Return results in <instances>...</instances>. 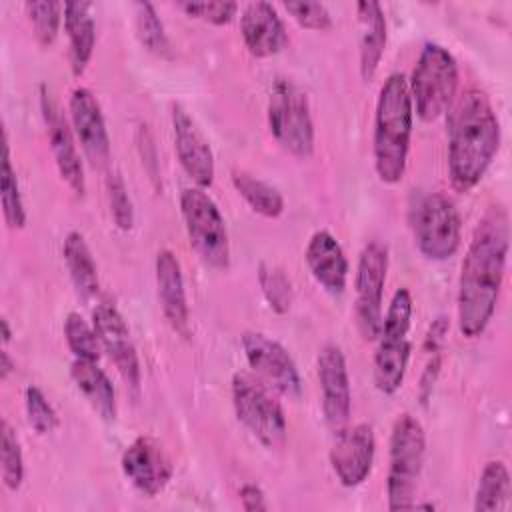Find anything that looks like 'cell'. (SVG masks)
Here are the masks:
<instances>
[{
    "label": "cell",
    "mask_w": 512,
    "mask_h": 512,
    "mask_svg": "<svg viewBox=\"0 0 512 512\" xmlns=\"http://www.w3.org/2000/svg\"><path fill=\"white\" fill-rule=\"evenodd\" d=\"M508 260V216L492 206L474 228L458 278V330L478 338L490 324L500 298Z\"/></svg>",
    "instance_id": "1"
},
{
    "label": "cell",
    "mask_w": 512,
    "mask_h": 512,
    "mask_svg": "<svg viewBox=\"0 0 512 512\" xmlns=\"http://www.w3.org/2000/svg\"><path fill=\"white\" fill-rule=\"evenodd\" d=\"M500 148V120L490 98L476 88L448 108V176L458 192L472 190Z\"/></svg>",
    "instance_id": "2"
},
{
    "label": "cell",
    "mask_w": 512,
    "mask_h": 512,
    "mask_svg": "<svg viewBox=\"0 0 512 512\" xmlns=\"http://www.w3.org/2000/svg\"><path fill=\"white\" fill-rule=\"evenodd\" d=\"M412 126L414 108L408 82L404 74L394 72L380 86L374 110L372 154L380 182L398 184L404 178Z\"/></svg>",
    "instance_id": "3"
},
{
    "label": "cell",
    "mask_w": 512,
    "mask_h": 512,
    "mask_svg": "<svg viewBox=\"0 0 512 512\" xmlns=\"http://www.w3.org/2000/svg\"><path fill=\"white\" fill-rule=\"evenodd\" d=\"M426 456V432L416 416L402 412L390 432L386 496L388 510H412Z\"/></svg>",
    "instance_id": "4"
},
{
    "label": "cell",
    "mask_w": 512,
    "mask_h": 512,
    "mask_svg": "<svg viewBox=\"0 0 512 512\" xmlns=\"http://www.w3.org/2000/svg\"><path fill=\"white\" fill-rule=\"evenodd\" d=\"M458 64L448 48L426 42L418 54L408 82L412 108L418 118L432 122L452 106L458 92Z\"/></svg>",
    "instance_id": "5"
},
{
    "label": "cell",
    "mask_w": 512,
    "mask_h": 512,
    "mask_svg": "<svg viewBox=\"0 0 512 512\" xmlns=\"http://www.w3.org/2000/svg\"><path fill=\"white\" fill-rule=\"evenodd\" d=\"M412 294L408 288H398L382 316V328L376 338L374 352V384L382 394H394L406 376L410 360V324H412Z\"/></svg>",
    "instance_id": "6"
},
{
    "label": "cell",
    "mask_w": 512,
    "mask_h": 512,
    "mask_svg": "<svg viewBox=\"0 0 512 512\" xmlns=\"http://www.w3.org/2000/svg\"><path fill=\"white\" fill-rule=\"evenodd\" d=\"M268 128L290 154L308 158L314 150V122L306 92L288 78H276L268 94Z\"/></svg>",
    "instance_id": "7"
},
{
    "label": "cell",
    "mask_w": 512,
    "mask_h": 512,
    "mask_svg": "<svg viewBox=\"0 0 512 512\" xmlns=\"http://www.w3.org/2000/svg\"><path fill=\"white\" fill-rule=\"evenodd\" d=\"M180 212L190 246L212 268L226 270L230 242L224 216L204 188L190 186L180 192Z\"/></svg>",
    "instance_id": "8"
},
{
    "label": "cell",
    "mask_w": 512,
    "mask_h": 512,
    "mask_svg": "<svg viewBox=\"0 0 512 512\" xmlns=\"http://www.w3.org/2000/svg\"><path fill=\"white\" fill-rule=\"evenodd\" d=\"M232 406L236 418L250 434L270 450L282 448L286 442V416L280 402L266 390L264 384L248 374L232 376Z\"/></svg>",
    "instance_id": "9"
},
{
    "label": "cell",
    "mask_w": 512,
    "mask_h": 512,
    "mask_svg": "<svg viewBox=\"0 0 512 512\" xmlns=\"http://www.w3.org/2000/svg\"><path fill=\"white\" fill-rule=\"evenodd\" d=\"M414 238L420 254L442 262L452 258L462 240V220L454 200L444 192L426 194L416 210Z\"/></svg>",
    "instance_id": "10"
},
{
    "label": "cell",
    "mask_w": 512,
    "mask_h": 512,
    "mask_svg": "<svg viewBox=\"0 0 512 512\" xmlns=\"http://www.w3.org/2000/svg\"><path fill=\"white\" fill-rule=\"evenodd\" d=\"M388 272V248L370 240L364 244L358 256L356 266V302H354V320L360 336L366 342H374L382 328V294Z\"/></svg>",
    "instance_id": "11"
},
{
    "label": "cell",
    "mask_w": 512,
    "mask_h": 512,
    "mask_svg": "<svg viewBox=\"0 0 512 512\" xmlns=\"http://www.w3.org/2000/svg\"><path fill=\"white\" fill-rule=\"evenodd\" d=\"M242 350L248 366L282 396L298 400L302 396V380L288 350L274 338L248 330L242 334Z\"/></svg>",
    "instance_id": "12"
},
{
    "label": "cell",
    "mask_w": 512,
    "mask_h": 512,
    "mask_svg": "<svg viewBox=\"0 0 512 512\" xmlns=\"http://www.w3.org/2000/svg\"><path fill=\"white\" fill-rule=\"evenodd\" d=\"M92 326L98 334L102 350L108 352L122 382L136 398L140 392V360L126 320L116 306L100 302L92 310Z\"/></svg>",
    "instance_id": "13"
},
{
    "label": "cell",
    "mask_w": 512,
    "mask_h": 512,
    "mask_svg": "<svg viewBox=\"0 0 512 512\" xmlns=\"http://www.w3.org/2000/svg\"><path fill=\"white\" fill-rule=\"evenodd\" d=\"M40 112H42V120L46 126V134H48V142L52 148L58 174L76 196H82L86 188V180H84V166L80 160V152L76 146V136L46 84L40 86Z\"/></svg>",
    "instance_id": "14"
},
{
    "label": "cell",
    "mask_w": 512,
    "mask_h": 512,
    "mask_svg": "<svg viewBox=\"0 0 512 512\" xmlns=\"http://www.w3.org/2000/svg\"><path fill=\"white\" fill-rule=\"evenodd\" d=\"M316 374L322 390V414L326 424L340 432L348 426L352 390L344 352L336 344H324L316 358Z\"/></svg>",
    "instance_id": "15"
},
{
    "label": "cell",
    "mask_w": 512,
    "mask_h": 512,
    "mask_svg": "<svg viewBox=\"0 0 512 512\" xmlns=\"http://www.w3.org/2000/svg\"><path fill=\"white\" fill-rule=\"evenodd\" d=\"M120 466L128 482L148 498L160 494L174 474L168 452L152 436L134 438L122 452Z\"/></svg>",
    "instance_id": "16"
},
{
    "label": "cell",
    "mask_w": 512,
    "mask_h": 512,
    "mask_svg": "<svg viewBox=\"0 0 512 512\" xmlns=\"http://www.w3.org/2000/svg\"><path fill=\"white\" fill-rule=\"evenodd\" d=\"M172 134H174V150L182 170L198 188H210L214 182V154L208 138L196 124V120L188 114V110L180 104H172Z\"/></svg>",
    "instance_id": "17"
},
{
    "label": "cell",
    "mask_w": 512,
    "mask_h": 512,
    "mask_svg": "<svg viewBox=\"0 0 512 512\" xmlns=\"http://www.w3.org/2000/svg\"><path fill=\"white\" fill-rule=\"evenodd\" d=\"M330 448V466L344 488L360 486L372 472L376 438L370 424L360 422L336 432Z\"/></svg>",
    "instance_id": "18"
},
{
    "label": "cell",
    "mask_w": 512,
    "mask_h": 512,
    "mask_svg": "<svg viewBox=\"0 0 512 512\" xmlns=\"http://www.w3.org/2000/svg\"><path fill=\"white\" fill-rule=\"evenodd\" d=\"M68 112L72 132L90 164L94 168H106L110 164V136L96 96L84 86L74 88L68 100Z\"/></svg>",
    "instance_id": "19"
},
{
    "label": "cell",
    "mask_w": 512,
    "mask_h": 512,
    "mask_svg": "<svg viewBox=\"0 0 512 512\" xmlns=\"http://www.w3.org/2000/svg\"><path fill=\"white\" fill-rule=\"evenodd\" d=\"M240 34L248 52L256 58H270L288 44V32L278 10L262 0L242 8Z\"/></svg>",
    "instance_id": "20"
},
{
    "label": "cell",
    "mask_w": 512,
    "mask_h": 512,
    "mask_svg": "<svg viewBox=\"0 0 512 512\" xmlns=\"http://www.w3.org/2000/svg\"><path fill=\"white\" fill-rule=\"evenodd\" d=\"M154 274H156L160 308H162L166 322L180 336H184V338L190 336V310H188L182 266L172 250L164 248L156 254Z\"/></svg>",
    "instance_id": "21"
},
{
    "label": "cell",
    "mask_w": 512,
    "mask_h": 512,
    "mask_svg": "<svg viewBox=\"0 0 512 512\" xmlns=\"http://www.w3.org/2000/svg\"><path fill=\"white\" fill-rule=\"evenodd\" d=\"M312 278L330 294H342L348 282V258L340 242L328 230H316L304 250Z\"/></svg>",
    "instance_id": "22"
},
{
    "label": "cell",
    "mask_w": 512,
    "mask_h": 512,
    "mask_svg": "<svg viewBox=\"0 0 512 512\" xmlns=\"http://www.w3.org/2000/svg\"><path fill=\"white\" fill-rule=\"evenodd\" d=\"M92 2L64 4V30L68 36V56L74 76H82L96 44V20Z\"/></svg>",
    "instance_id": "23"
},
{
    "label": "cell",
    "mask_w": 512,
    "mask_h": 512,
    "mask_svg": "<svg viewBox=\"0 0 512 512\" xmlns=\"http://www.w3.org/2000/svg\"><path fill=\"white\" fill-rule=\"evenodd\" d=\"M356 14L360 24V76L364 82H370L386 50V14L374 0L358 2Z\"/></svg>",
    "instance_id": "24"
},
{
    "label": "cell",
    "mask_w": 512,
    "mask_h": 512,
    "mask_svg": "<svg viewBox=\"0 0 512 512\" xmlns=\"http://www.w3.org/2000/svg\"><path fill=\"white\" fill-rule=\"evenodd\" d=\"M70 376L92 410L102 420L112 422L116 418V392L108 374L98 366V362L74 358Z\"/></svg>",
    "instance_id": "25"
},
{
    "label": "cell",
    "mask_w": 512,
    "mask_h": 512,
    "mask_svg": "<svg viewBox=\"0 0 512 512\" xmlns=\"http://www.w3.org/2000/svg\"><path fill=\"white\" fill-rule=\"evenodd\" d=\"M62 256L70 274V280L84 300L96 296L98 292V268L94 262V256L90 252V246L86 244L84 236L76 230L68 232L62 244Z\"/></svg>",
    "instance_id": "26"
},
{
    "label": "cell",
    "mask_w": 512,
    "mask_h": 512,
    "mask_svg": "<svg viewBox=\"0 0 512 512\" xmlns=\"http://www.w3.org/2000/svg\"><path fill=\"white\" fill-rule=\"evenodd\" d=\"M232 186L246 204L264 218H278L284 212V196L280 190L244 170H232Z\"/></svg>",
    "instance_id": "27"
},
{
    "label": "cell",
    "mask_w": 512,
    "mask_h": 512,
    "mask_svg": "<svg viewBox=\"0 0 512 512\" xmlns=\"http://www.w3.org/2000/svg\"><path fill=\"white\" fill-rule=\"evenodd\" d=\"M510 472L502 460H490L482 468L474 494V510H504L510 502Z\"/></svg>",
    "instance_id": "28"
},
{
    "label": "cell",
    "mask_w": 512,
    "mask_h": 512,
    "mask_svg": "<svg viewBox=\"0 0 512 512\" xmlns=\"http://www.w3.org/2000/svg\"><path fill=\"white\" fill-rule=\"evenodd\" d=\"M0 202H2V214H4L6 226L12 230L24 228L26 210H24L16 170L10 160V144H8L6 132L2 142V164H0Z\"/></svg>",
    "instance_id": "29"
},
{
    "label": "cell",
    "mask_w": 512,
    "mask_h": 512,
    "mask_svg": "<svg viewBox=\"0 0 512 512\" xmlns=\"http://www.w3.org/2000/svg\"><path fill=\"white\" fill-rule=\"evenodd\" d=\"M134 10V28H136V36L140 40V44L160 56V58H170L172 56V46L166 34V28L154 8L152 2H134L132 4Z\"/></svg>",
    "instance_id": "30"
},
{
    "label": "cell",
    "mask_w": 512,
    "mask_h": 512,
    "mask_svg": "<svg viewBox=\"0 0 512 512\" xmlns=\"http://www.w3.org/2000/svg\"><path fill=\"white\" fill-rule=\"evenodd\" d=\"M64 338L66 344L70 348V352L74 354V358H82V360H96L102 354V344L98 340V334L94 330L92 324H88L84 320L82 314L78 312H70L64 320Z\"/></svg>",
    "instance_id": "31"
},
{
    "label": "cell",
    "mask_w": 512,
    "mask_h": 512,
    "mask_svg": "<svg viewBox=\"0 0 512 512\" xmlns=\"http://www.w3.org/2000/svg\"><path fill=\"white\" fill-rule=\"evenodd\" d=\"M0 468H2V482L8 490H18L24 480V456L20 440L14 428L2 420L0 428Z\"/></svg>",
    "instance_id": "32"
},
{
    "label": "cell",
    "mask_w": 512,
    "mask_h": 512,
    "mask_svg": "<svg viewBox=\"0 0 512 512\" xmlns=\"http://www.w3.org/2000/svg\"><path fill=\"white\" fill-rule=\"evenodd\" d=\"M258 282H260V288H262V294H264L268 306L276 314H286L292 306L294 292H292L290 278L284 274V270L274 264L260 262Z\"/></svg>",
    "instance_id": "33"
},
{
    "label": "cell",
    "mask_w": 512,
    "mask_h": 512,
    "mask_svg": "<svg viewBox=\"0 0 512 512\" xmlns=\"http://www.w3.org/2000/svg\"><path fill=\"white\" fill-rule=\"evenodd\" d=\"M24 10L32 24L38 44L50 46L58 36L64 6L54 0H32V2L24 4Z\"/></svg>",
    "instance_id": "34"
},
{
    "label": "cell",
    "mask_w": 512,
    "mask_h": 512,
    "mask_svg": "<svg viewBox=\"0 0 512 512\" xmlns=\"http://www.w3.org/2000/svg\"><path fill=\"white\" fill-rule=\"evenodd\" d=\"M106 194L110 204V214L114 224L128 232L134 226V204L128 194V186L118 170H108L106 174Z\"/></svg>",
    "instance_id": "35"
},
{
    "label": "cell",
    "mask_w": 512,
    "mask_h": 512,
    "mask_svg": "<svg viewBox=\"0 0 512 512\" xmlns=\"http://www.w3.org/2000/svg\"><path fill=\"white\" fill-rule=\"evenodd\" d=\"M24 406H26V418L28 424L36 434H48L54 428H58L60 418L50 400L44 396V392L38 386H28L24 392Z\"/></svg>",
    "instance_id": "36"
},
{
    "label": "cell",
    "mask_w": 512,
    "mask_h": 512,
    "mask_svg": "<svg viewBox=\"0 0 512 512\" xmlns=\"http://www.w3.org/2000/svg\"><path fill=\"white\" fill-rule=\"evenodd\" d=\"M178 8L184 10L188 16L222 26L232 22V18L238 12L236 2L228 0H214V2H178Z\"/></svg>",
    "instance_id": "37"
},
{
    "label": "cell",
    "mask_w": 512,
    "mask_h": 512,
    "mask_svg": "<svg viewBox=\"0 0 512 512\" xmlns=\"http://www.w3.org/2000/svg\"><path fill=\"white\" fill-rule=\"evenodd\" d=\"M284 10L308 30H328L332 28V16L322 2H284Z\"/></svg>",
    "instance_id": "38"
},
{
    "label": "cell",
    "mask_w": 512,
    "mask_h": 512,
    "mask_svg": "<svg viewBox=\"0 0 512 512\" xmlns=\"http://www.w3.org/2000/svg\"><path fill=\"white\" fill-rule=\"evenodd\" d=\"M440 366H442V354L440 352H434L430 354V360L420 376V386H418V396H420V402L426 404L430 394H432V388H434V382L440 374Z\"/></svg>",
    "instance_id": "39"
},
{
    "label": "cell",
    "mask_w": 512,
    "mask_h": 512,
    "mask_svg": "<svg viewBox=\"0 0 512 512\" xmlns=\"http://www.w3.org/2000/svg\"><path fill=\"white\" fill-rule=\"evenodd\" d=\"M240 496V504L246 512H260V510H268V502H266V494L264 490L254 484V482H248L240 488L238 492Z\"/></svg>",
    "instance_id": "40"
},
{
    "label": "cell",
    "mask_w": 512,
    "mask_h": 512,
    "mask_svg": "<svg viewBox=\"0 0 512 512\" xmlns=\"http://www.w3.org/2000/svg\"><path fill=\"white\" fill-rule=\"evenodd\" d=\"M446 332H448V320H446L444 316H438V318L430 324V328H428V332H426L424 350H426L428 354L440 352V346H442V342H444Z\"/></svg>",
    "instance_id": "41"
},
{
    "label": "cell",
    "mask_w": 512,
    "mask_h": 512,
    "mask_svg": "<svg viewBox=\"0 0 512 512\" xmlns=\"http://www.w3.org/2000/svg\"><path fill=\"white\" fill-rule=\"evenodd\" d=\"M14 370H16V362L10 358L8 350H2L0 352V378L6 380Z\"/></svg>",
    "instance_id": "42"
},
{
    "label": "cell",
    "mask_w": 512,
    "mask_h": 512,
    "mask_svg": "<svg viewBox=\"0 0 512 512\" xmlns=\"http://www.w3.org/2000/svg\"><path fill=\"white\" fill-rule=\"evenodd\" d=\"M0 324H2V342H4V344H8V342H10V338H12V330H10L8 318H2V320H0Z\"/></svg>",
    "instance_id": "43"
}]
</instances>
